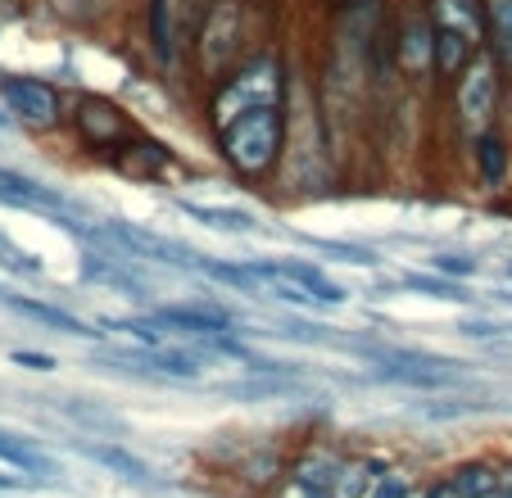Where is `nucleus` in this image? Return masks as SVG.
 Instances as JSON below:
<instances>
[{
    "mask_svg": "<svg viewBox=\"0 0 512 498\" xmlns=\"http://www.w3.org/2000/svg\"><path fill=\"white\" fill-rule=\"evenodd\" d=\"M0 204H5V209H19V213H37V218L64 227L68 236H73L82 222H91V209L78 195L59 191V186H50V182H37V177L19 173V168H0Z\"/></svg>",
    "mask_w": 512,
    "mask_h": 498,
    "instance_id": "1a4fd4ad",
    "label": "nucleus"
},
{
    "mask_svg": "<svg viewBox=\"0 0 512 498\" xmlns=\"http://www.w3.org/2000/svg\"><path fill=\"white\" fill-rule=\"evenodd\" d=\"M290 91H295V64H290V55L281 46H272V41H259L232 73H223L213 87L200 91L204 127L218 132V127H227L232 118L250 114V109L290 105Z\"/></svg>",
    "mask_w": 512,
    "mask_h": 498,
    "instance_id": "f03ea898",
    "label": "nucleus"
},
{
    "mask_svg": "<svg viewBox=\"0 0 512 498\" xmlns=\"http://www.w3.org/2000/svg\"><path fill=\"white\" fill-rule=\"evenodd\" d=\"M449 480L463 489V498H481L499 485V467H490V462H463V467L449 471Z\"/></svg>",
    "mask_w": 512,
    "mask_h": 498,
    "instance_id": "5701e85b",
    "label": "nucleus"
},
{
    "mask_svg": "<svg viewBox=\"0 0 512 498\" xmlns=\"http://www.w3.org/2000/svg\"><path fill=\"white\" fill-rule=\"evenodd\" d=\"M499 331H503V336H512V322H503V326H499Z\"/></svg>",
    "mask_w": 512,
    "mask_h": 498,
    "instance_id": "2f4dec72",
    "label": "nucleus"
},
{
    "mask_svg": "<svg viewBox=\"0 0 512 498\" xmlns=\"http://www.w3.org/2000/svg\"><path fill=\"white\" fill-rule=\"evenodd\" d=\"M218 394H223V399H245V403H268V399L300 394V381H295V376H281V372H263V376H250V381L218 385Z\"/></svg>",
    "mask_w": 512,
    "mask_h": 498,
    "instance_id": "aec40b11",
    "label": "nucleus"
},
{
    "mask_svg": "<svg viewBox=\"0 0 512 498\" xmlns=\"http://www.w3.org/2000/svg\"><path fill=\"white\" fill-rule=\"evenodd\" d=\"M0 462L14 471H28V476H59V462L50 458L46 449H37L32 440H23V435L14 431H0Z\"/></svg>",
    "mask_w": 512,
    "mask_h": 498,
    "instance_id": "6ab92c4d",
    "label": "nucleus"
},
{
    "mask_svg": "<svg viewBox=\"0 0 512 498\" xmlns=\"http://www.w3.org/2000/svg\"><path fill=\"white\" fill-rule=\"evenodd\" d=\"M331 5H336V10H340V5H358V0H331Z\"/></svg>",
    "mask_w": 512,
    "mask_h": 498,
    "instance_id": "7c9ffc66",
    "label": "nucleus"
},
{
    "mask_svg": "<svg viewBox=\"0 0 512 498\" xmlns=\"http://www.w3.org/2000/svg\"><path fill=\"white\" fill-rule=\"evenodd\" d=\"M408 498H426V494H417V489H413V494H408Z\"/></svg>",
    "mask_w": 512,
    "mask_h": 498,
    "instance_id": "473e14b6",
    "label": "nucleus"
},
{
    "mask_svg": "<svg viewBox=\"0 0 512 498\" xmlns=\"http://www.w3.org/2000/svg\"><path fill=\"white\" fill-rule=\"evenodd\" d=\"M105 168H114V173L127 177V182H159L164 173H173L177 168V154L168 150L159 136L136 132L127 145H118V154L105 163Z\"/></svg>",
    "mask_w": 512,
    "mask_h": 498,
    "instance_id": "9b49d317",
    "label": "nucleus"
},
{
    "mask_svg": "<svg viewBox=\"0 0 512 498\" xmlns=\"http://www.w3.org/2000/svg\"><path fill=\"white\" fill-rule=\"evenodd\" d=\"M431 272H445V277H472V272H476V259H463V254H435V259H431Z\"/></svg>",
    "mask_w": 512,
    "mask_h": 498,
    "instance_id": "bb28decb",
    "label": "nucleus"
},
{
    "mask_svg": "<svg viewBox=\"0 0 512 498\" xmlns=\"http://www.w3.org/2000/svg\"><path fill=\"white\" fill-rule=\"evenodd\" d=\"M390 50L404 91H435V28L426 19L422 0H408L390 14Z\"/></svg>",
    "mask_w": 512,
    "mask_h": 498,
    "instance_id": "6e6552de",
    "label": "nucleus"
},
{
    "mask_svg": "<svg viewBox=\"0 0 512 498\" xmlns=\"http://www.w3.org/2000/svg\"><path fill=\"white\" fill-rule=\"evenodd\" d=\"M0 489H28V480H19V476H0Z\"/></svg>",
    "mask_w": 512,
    "mask_h": 498,
    "instance_id": "c756f323",
    "label": "nucleus"
},
{
    "mask_svg": "<svg viewBox=\"0 0 512 498\" xmlns=\"http://www.w3.org/2000/svg\"><path fill=\"white\" fill-rule=\"evenodd\" d=\"M0 268L14 272V277H41V272H46L41 268V259H32L28 249H19L5 231H0Z\"/></svg>",
    "mask_w": 512,
    "mask_h": 498,
    "instance_id": "393cba45",
    "label": "nucleus"
},
{
    "mask_svg": "<svg viewBox=\"0 0 512 498\" xmlns=\"http://www.w3.org/2000/svg\"><path fill=\"white\" fill-rule=\"evenodd\" d=\"M209 141L227 177H236L241 186H254V191L272 186L290 145V105L250 109V114L232 118L227 127L209 132Z\"/></svg>",
    "mask_w": 512,
    "mask_h": 498,
    "instance_id": "7ed1b4c3",
    "label": "nucleus"
},
{
    "mask_svg": "<svg viewBox=\"0 0 512 498\" xmlns=\"http://www.w3.org/2000/svg\"><path fill=\"white\" fill-rule=\"evenodd\" d=\"M200 277L213 286H227L245 299H268V304H290V308H340L349 290L331 281L318 263L309 259H241V263H218L204 254Z\"/></svg>",
    "mask_w": 512,
    "mask_h": 498,
    "instance_id": "f257e3e1",
    "label": "nucleus"
},
{
    "mask_svg": "<svg viewBox=\"0 0 512 498\" xmlns=\"http://www.w3.org/2000/svg\"><path fill=\"white\" fill-rule=\"evenodd\" d=\"M14 363L28 367V372H50V367H55V358H50V354H23V349H19V354H14Z\"/></svg>",
    "mask_w": 512,
    "mask_h": 498,
    "instance_id": "cd10ccee",
    "label": "nucleus"
},
{
    "mask_svg": "<svg viewBox=\"0 0 512 498\" xmlns=\"http://www.w3.org/2000/svg\"><path fill=\"white\" fill-rule=\"evenodd\" d=\"M259 46L254 37V0H204L200 19L191 32V55H186V77L195 87H213L223 73H232L250 50Z\"/></svg>",
    "mask_w": 512,
    "mask_h": 498,
    "instance_id": "20e7f679",
    "label": "nucleus"
},
{
    "mask_svg": "<svg viewBox=\"0 0 512 498\" xmlns=\"http://www.w3.org/2000/svg\"><path fill=\"white\" fill-rule=\"evenodd\" d=\"M467 150H472L476 182H481L485 191H499V186L508 182V173H512V141H508V132L494 123V127H485V132H476L472 141H467Z\"/></svg>",
    "mask_w": 512,
    "mask_h": 498,
    "instance_id": "ddd939ff",
    "label": "nucleus"
},
{
    "mask_svg": "<svg viewBox=\"0 0 512 498\" xmlns=\"http://www.w3.org/2000/svg\"><path fill=\"white\" fill-rule=\"evenodd\" d=\"M64 127L73 132V141L82 145V154H91V159H100V163H109L118 154V145H127L136 132H141L136 118L127 114L114 96H100V91L73 96Z\"/></svg>",
    "mask_w": 512,
    "mask_h": 498,
    "instance_id": "0eeeda50",
    "label": "nucleus"
},
{
    "mask_svg": "<svg viewBox=\"0 0 512 498\" xmlns=\"http://www.w3.org/2000/svg\"><path fill=\"white\" fill-rule=\"evenodd\" d=\"M78 453H82V458H91L96 467L114 471L118 480H127V485H136V489H155V485H159L155 467H150L145 458H136L132 449H123V444H109V440H82V444H78Z\"/></svg>",
    "mask_w": 512,
    "mask_h": 498,
    "instance_id": "2eb2a0df",
    "label": "nucleus"
},
{
    "mask_svg": "<svg viewBox=\"0 0 512 498\" xmlns=\"http://www.w3.org/2000/svg\"><path fill=\"white\" fill-rule=\"evenodd\" d=\"M372 480H377V467H372L368 458H340V471H336V480H331L327 498H363Z\"/></svg>",
    "mask_w": 512,
    "mask_h": 498,
    "instance_id": "4be33fe9",
    "label": "nucleus"
},
{
    "mask_svg": "<svg viewBox=\"0 0 512 498\" xmlns=\"http://www.w3.org/2000/svg\"><path fill=\"white\" fill-rule=\"evenodd\" d=\"M404 290H413V295H426V299H467L463 286H454V281H445L440 272L435 277H422V272H408L404 281H399Z\"/></svg>",
    "mask_w": 512,
    "mask_h": 498,
    "instance_id": "b1692460",
    "label": "nucleus"
},
{
    "mask_svg": "<svg viewBox=\"0 0 512 498\" xmlns=\"http://www.w3.org/2000/svg\"><path fill=\"white\" fill-rule=\"evenodd\" d=\"M0 304L10 308V313L28 317V322H37L41 331H55V336H87V340H100V331H91L87 322H82L78 313H68V308L59 304H46V299H32V295H14V290H0Z\"/></svg>",
    "mask_w": 512,
    "mask_h": 498,
    "instance_id": "4468645a",
    "label": "nucleus"
},
{
    "mask_svg": "<svg viewBox=\"0 0 512 498\" xmlns=\"http://www.w3.org/2000/svg\"><path fill=\"white\" fill-rule=\"evenodd\" d=\"M413 471H399V467H390V471H381L377 480L368 485V494L363 498H408L413 494Z\"/></svg>",
    "mask_w": 512,
    "mask_h": 498,
    "instance_id": "a878e982",
    "label": "nucleus"
},
{
    "mask_svg": "<svg viewBox=\"0 0 512 498\" xmlns=\"http://www.w3.org/2000/svg\"><path fill=\"white\" fill-rule=\"evenodd\" d=\"M426 498H463V489H458V485H454V480H449V476H445V480H435V485H431V489H426Z\"/></svg>",
    "mask_w": 512,
    "mask_h": 498,
    "instance_id": "c85d7f7f",
    "label": "nucleus"
},
{
    "mask_svg": "<svg viewBox=\"0 0 512 498\" xmlns=\"http://www.w3.org/2000/svg\"><path fill=\"white\" fill-rule=\"evenodd\" d=\"M485 5V50L512 77V0H481Z\"/></svg>",
    "mask_w": 512,
    "mask_h": 498,
    "instance_id": "a211bd4d",
    "label": "nucleus"
},
{
    "mask_svg": "<svg viewBox=\"0 0 512 498\" xmlns=\"http://www.w3.org/2000/svg\"><path fill=\"white\" fill-rule=\"evenodd\" d=\"M204 0H136V32H141L145 59L164 77L186 73V55H191V32L200 19Z\"/></svg>",
    "mask_w": 512,
    "mask_h": 498,
    "instance_id": "39448f33",
    "label": "nucleus"
},
{
    "mask_svg": "<svg viewBox=\"0 0 512 498\" xmlns=\"http://www.w3.org/2000/svg\"><path fill=\"white\" fill-rule=\"evenodd\" d=\"M472 55H476V46H467L463 37H454V32H435V91L449 87V82L472 64Z\"/></svg>",
    "mask_w": 512,
    "mask_h": 498,
    "instance_id": "412c9836",
    "label": "nucleus"
},
{
    "mask_svg": "<svg viewBox=\"0 0 512 498\" xmlns=\"http://www.w3.org/2000/svg\"><path fill=\"white\" fill-rule=\"evenodd\" d=\"M177 213H186L191 222H200V227L209 231H223V236H254L259 231V222H254V213L245 209H223V204H195V200H173Z\"/></svg>",
    "mask_w": 512,
    "mask_h": 498,
    "instance_id": "f3484780",
    "label": "nucleus"
},
{
    "mask_svg": "<svg viewBox=\"0 0 512 498\" xmlns=\"http://www.w3.org/2000/svg\"><path fill=\"white\" fill-rule=\"evenodd\" d=\"M336 471H340V453H331V449H304L300 458L290 462V480H295V489H304V494H313V498L331 494Z\"/></svg>",
    "mask_w": 512,
    "mask_h": 498,
    "instance_id": "dca6fc26",
    "label": "nucleus"
},
{
    "mask_svg": "<svg viewBox=\"0 0 512 498\" xmlns=\"http://www.w3.org/2000/svg\"><path fill=\"white\" fill-rule=\"evenodd\" d=\"M0 105L32 132H59L68 118L64 91L41 73H0Z\"/></svg>",
    "mask_w": 512,
    "mask_h": 498,
    "instance_id": "9d476101",
    "label": "nucleus"
},
{
    "mask_svg": "<svg viewBox=\"0 0 512 498\" xmlns=\"http://www.w3.org/2000/svg\"><path fill=\"white\" fill-rule=\"evenodd\" d=\"M435 32H454L467 46L485 50V5L481 0H422Z\"/></svg>",
    "mask_w": 512,
    "mask_h": 498,
    "instance_id": "f8f14e48",
    "label": "nucleus"
},
{
    "mask_svg": "<svg viewBox=\"0 0 512 498\" xmlns=\"http://www.w3.org/2000/svg\"><path fill=\"white\" fill-rule=\"evenodd\" d=\"M445 91H449V118H454L458 136L472 141L476 132L499 123L503 105H508V73L490 59V50H476L472 64Z\"/></svg>",
    "mask_w": 512,
    "mask_h": 498,
    "instance_id": "423d86ee",
    "label": "nucleus"
}]
</instances>
